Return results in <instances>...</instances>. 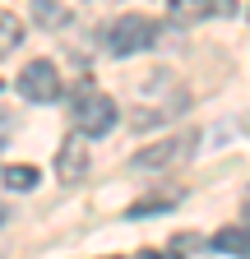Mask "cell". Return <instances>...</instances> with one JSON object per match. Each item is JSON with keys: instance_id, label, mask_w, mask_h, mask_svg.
I'll use <instances>...</instances> for the list:
<instances>
[{"instance_id": "obj_1", "label": "cell", "mask_w": 250, "mask_h": 259, "mask_svg": "<svg viewBox=\"0 0 250 259\" xmlns=\"http://www.w3.org/2000/svg\"><path fill=\"white\" fill-rule=\"evenodd\" d=\"M158 37H162V23L153 19V14H125V19L111 23L107 47H111L116 56H135V51H148Z\"/></svg>"}, {"instance_id": "obj_2", "label": "cell", "mask_w": 250, "mask_h": 259, "mask_svg": "<svg viewBox=\"0 0 250 259\" xmlns=\"http://www.w3.org/2000/svg\"><path fill=\"white\" fill-rule=\"evenodd\" d=\"M70 116H74V130L84 139H102L107 130H116V102L107 93H84L79 97V107H70Z\"/></svg>"}, {"instance_id": "obj_3", "label": "cell", "mask_w": 250, "mask_h": 259, "mask_svg": "<svg viewBox=\"0 0 250 259\" xmlns=\"http://www.w3.org/2000/svg\"><path fill=\"white\" fill-rule=\"evenodd\" d=\"M19 93L28 97V102H56L60 97V74L51 60H33L28 70L19 74Z\"/></svg>"}, {"instance_id": "obj_4", "label": "cell", "mask_w": 250, "mask_h": 259, "mask_svg": "<svg viewBox=\"0 0 250 259\" xmlns=\"http://www.w3.org/2000/svg\"><path fill=\"white\" fill-rule=\"evenodd\" d=\"M185 144H190V139H162V144H148V148H139V153L130 157V167H135V171H162V167H172V162L185 157Z\"/></svg>"}, {"instance_id": "obj_5", "label": "cell", "mask_w": 250, "mask_h": 259, "mask_svg": "<svg viewBox=\"0 0 250 259\" xmlns=\"http://www.w3.org/2000/svg\"><path fill=\"white\" fill-rule=\"evenodd\" d=\"M232 19L236 14V0H172V19L176 23H199V19Z\"/></svg>"}, {"instance_id": "obj_6", "label": "cell", "mask_w": 250, "mask_h": 259, "mask_svg": "<svg viewBox=\"0 0 250 259\" xmlns=\"http://www.w3.org/2000/svg\"><path fill=\"white\" fill-rule=\"evenodd\" d=\"M56 171H60V181H65V185L84 181V171H88V148H84V135H79V139H65V148H60V157H56Z\"/></svg>"}, {"instance_id": "obj_7", "label": "cell", "mask_w": 250, "mask_h": 259, "mask_svg": "<svg viewBox=\"0 0 250 259\" xmlns=\"http://www.w3.org/2000/svg\"><path fill=\"white\" fill-rule=\"evenodd\" d=\"M213 250L218 254L250 259V227H223V232H213Z\"/></svg>"}, {"instance_id": "obj_8", "label": "cell", "mask_w": 250, "mask_h": 259, "mask_svg": "<svg viewBox=\"0 0 250 259\" xmlns=\"http://www.w3.org/2000/svg\"><path fill=\"white\" fill-rule=\"evenodd\" d=\"M19 42H23V19H19V14H10V10H0V60L14 56V51H19Z\"/></svg>"}, {"instance_id": "obj_9", "label": "cell", "mask_w": 250, "mask_h": 259, "mask_svg": "<svg viewBox=\"0 0 250 259\" xmlns=\"http://www.w3.org/2000/svg\"><path fill=\"white\" fill-rule=\"evenodd\" d=\"M0 181H5L10 190H33L42 176H37V167H5V171H0Z\"/></svg>"}, {"instance_id": "obj_10", "label": "cell", "mask_w": 250, "mask_h": 259, "mask_svg": "<svg viewBox=\"0 0 250 259\" xmlns=\"http://www.w3.org/2000/svg\"><path fill=\"white\" fill-rule=\"evenodd\" d=\"M33 14H37V23H47V28L65 23V14L56 10V0H33Z\"/></svg>"}, {"instance_id": "obj_11", "label": "cell", "mask_w": 250, "mask_h": 259, "mask_svg": "<svg viewBox=\"0 0 250 259\" xmlns=\"http://www.w3.org/2000/svg\"><path fill=\"white\" fill-rule=\"evenodd\" d=\"M162 208H172V199H148V204H135V208H130V218H148V213H162Z\"/></svg>"}, {"instance_id": "obj_12", "label": "cell", "mask_w": 250, "mask_h": 259, "mask_svg": "<svg viewBox=\"0 0 250 259\" xmlns=\"http://www.w3.org/2000/svg\"><path fill=\"white\" fill-rule=\"evenodd\" d=\"M195 245H199V236H176V241H172V254H176V250H195Z\"/></svg>"}, {"instance_id": "obj_13", "label": "cell", "mask_w": 250, "mask_h": 259, "mask_svg": "<svg viewBox=\"0 0 250 259\" xmlns=\"http://www.w3.org/2000/svg\"><path fill=\"white\" fill-rule=\"evenodd\" d=\"M245 218H250V204H245Z\"/></svg>"}]
</instances>
